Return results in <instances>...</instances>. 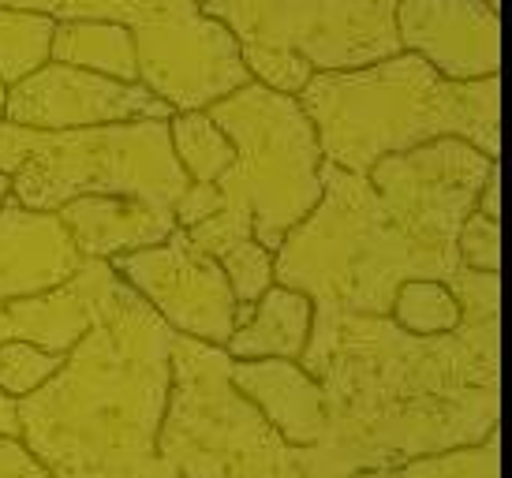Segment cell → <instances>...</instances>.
Returning a JSON list of instances; mask_svg holds the SVG:
<instances>
[{"label": "cell", "instance_id": "1", "mask_svg": "<svg viewBox=\"0 0 512 478\" xmlns=\"http://www.w3.org/2000/svg\"><path fill=\"white\" fill-rule=\"evenodd\" d=\"M449 292L460 325L445 337L314 310L296 363L326 400L322 449L352 471L475 449L501 430V273L460 269Z\"/></svg>", "mask_w": 512, "mask_h": 478}, {"label": "cell", "instance_id": "2", "mask_svg": "<svg viewBox=\"0 0 512 478\" xmlns=\"http://www.w3.org/2000/svg\"><path fill=\"white\" fill-rule=\"evenodd\" d=\"M490 165L460 139L389 154L367 176L322 161V198L273 251V284L314 310L389 318L404 281L449 284L464 269L456 232Z\"/></svg>", "mask_w": 512, "mask_h": 478}, {"label": "cell", "instance_id": "3", "mask_svg": "<svg viewBox=\"0 0 512 478\" xmlns=\"http://www.w3.org/2000/svg\"><path fill=\"white\" fill-rule=\"evenodd\" d=\"M172 329L120 281L53 378L19 400V441L53 478H172L157 456Z\"/></svg>", "mask_w": 512, "mask_h": 478}, {"label": "cell", "instance_id": "4", "mask_svg": "<svg viewBox=\"0 0 512 478\" xmlns=\"http://www.w3.org/2000/svg\"><path fill=\"white\" fill-rule=\"evenodd\" d=\"M322 161L367 176L374 161L460 139L501 161V79L453 83L423 57L393 53L352 71H311L296 94Z\"/></svg>", "mask_w": 512, "mask_h": 478}, {"label": "cell", "instance_id": "5", "mask_svg": "<svg viewBox=\"0 0 512 478\" xmlns=\"http://www.w3.org/2000/svg\"><path fill=\"white\" fill-rule=\"evenodd\" d=\"M206 116L228 135L236 157L214 180L221 210L184 228V236L214 262L243 239L273 254L322 198V154L311 120L292 94L262 83L232 90Z\"/></svg>", "mask_w": 512, "mask_h": 478}, {"label": "cell", "instance_id": "6", "mask_svg": "<svg viewBox=\"0 0 512 478\" xmlns=\"http://www.w3.org/2000/svg\"><path fill=\"white\" fill-rule=\"evenodd\" d=\"M169 404L157 456L172 478H348L352 467L322 445H288L228 378L225 348L172 333Z\"/></svg>", "mask_w": 512, "mask_h": 478}, {"label": "cell", "instance_id": "7", "mask_svg": "<svg viewBox=\"0 0 512 478\" xmlns=\"http://www.w3.org/2000/svg\"><path fill=\"white\" fill-rule=\"evenodd\" d=\"M0 172L27 210H60L83 195H120L172 213L191 183L172 154L169 120L75 131H30L0 120Z\"/></svg>", "mask_w": 512, "mask_h": 478}, {"label": "cell", "instance_id": "8", "mask_svg": "<svg viewBox=\"0 0 512 478\" xmlns=\"http://www.w3.org/2000/svg\"><path fill=\"white\" fill-rule=\"evenodd\" d=\"M109 269L172 333L214 348H225V340L232 337L236 329L232 284L210 254L191 247L184 228H172V236L157 247L120 254L109 262Z\"/></svg>", "mask_w": 512, "mask_h": 478}, {"label": "cell", "instance_id": "9", "mask_svg": "<svg viewBox=\"0 0 512 478\" xmlns=\"http://www.w3.org/2000/svg\"><path fill=\"white\" fill-rule=\"evenodd\" d=\"M172 116L176 109L150 94L143 83H120L68 64H42L8 90L0 120L30 131H75V127L172 120Z\"/></svg>", "mask_w": 512, "mask_h": 478}, {"label": "cell", "instance_id": "10", "mask_svg": "<svg viewBox=\"0 0 512 478\" xmlns=\"http://www.w3.org/2000/svg\"><path fill=\"white\" fill-rule=\"evenodd\" d=\"M397 42L423 57L441 79L471 83L498 75V8L490 0H404Z\"/></svg>", "mask_w": 512, "mask_h": 478}, {"label": "cell", "instance_id": "11", "mask_svg": "<svg viewBox=\"0 0 512 478\" xmlns=\"http://www.w3.org/2000/svg\"><path fill=\"white\" fill-rule=\"evenodd\" d=\"M86 266L53 210H27L12 195L0 206V303L34 299L68 284Z\"/></svg>", "mask_w": 512, "mask_h": 478}, {"label": "cell", "instance_id": "12", "mask_svg": "<svg viewBox=\"0 0 512 478\" xmlns=\"http://www.w3.org/2000/svg\"><path fill=\"white\" fill-rule=\"evenodd\" d=\"M228 378L255 404L288 445H322L326 400L318 381L296 359H232Z\"/></svg>", "mask_w": 512, "mask_h": 478}, {"label": "cell", "instance_id": "13", "mask_svg": "<svg viewBox=\"0 0 512 478\" xmlns=\"http://www.w3.org/2000/svg\"><path fill=\"white\" fill-rule=\"evenodd\" d=\"M72 232L75 247L86 262H113L120 254L146 251L157 247L172 236L176 217L165 210H154L139 198H120V195H83L64 202L53 210Z\"/></svg>", "mask_w": 512, "mask_h": 478}, {"label": "cell", "instance_id": "14", "mask_svg": "<svg viewBox=\"0 0 512 478\" xmlns=\"http://www.w3.org/2000/svg\"><path fill=\"white\" fill-rule=\"evenodd\" d=\"M314 303L303 292L270 284L247 325L225 340L228 359H299L311 337Z\"/></svg>", "mask_w": 512, "mask_h": 478}, {"label": "cell", "instance_id": "15", "mask_svg": "<svg viewBox=\"0 0 512 478\" xmlns=\"http://www.w3.org/2000/svg\"><path fill=\"white\" fill-rule=\"evenodd\" d=\"M49 60L68 64V68L98 71V75L120 79V83H139L135 38L120 23H94V19L64 23V27L53 30Z\"/></svg>", "mask_w": 512, "mask_h": 478}, {"label": "cell", "instance_id": "16", "mask_svg": "<svg viewBox=\"0 0 512 478\" xmlns=\"http://www.w3.org/2000/svg\"><path fill=\"white\" fill-rule=\"evenodd\" d=\"M53 30H57L53 15L0 12V116H4L8 90L49 60Z\"/></svg>", "mask_w": 512, "mask_h": 478}, {"label": "cell", "instance_id": "17", "mask_svg": "<svg viewBox=\"0 0 512 478\" xmlns=\"http://www.w3.org/2000/svg\"><path fill=\"white\" fill-rule=\"evenodd\" d=\"M169 139H172V154L180 161V169L187 172L191 183H214L221 172L232 165V142L221 127L202 113H176L169 120Z\"/></svg>", "mask_w": 512, "mask_h": 478}, {"label": "cell", "instance_id": "18", "mask_svg": "<svg viewBox=\"0 0 512 478\" xmlns=\"http://www.w3.org/2000/svg\"><path fill=\"white\" fill-rule=\"evenodd\" d=\"M389 322L412 337H445L460 325V303L441 281H404L393 296Z\"/></svg>", "mask_w": 512, "mask_h": 478}, {"label": "cell", "instance_id": "19", "mask_svg": "<svg viewBox=\"0 0 512 478\" xmlns=\"http://www.w3.org/2000/svg\"><path fill=\"white\" fill-rule=\"evenodd\" d=\"M348 478H501V430L475 449H453L441 456H423L397 467L356 471Z\"/></svg>", "mask_w": 512, "mask_h": 478}, {"label": "cell", "instance_id": "20", "mask_svg": "<svg viewBox=\"0 0 512 478\" xmlns=\"http://www.w3.org/2000/svg\"><path fill=\"white\" fill-rule=\"evenodd\" d=\"M60 366H64V355L45 352L27 340H4L0 344V393L23 400L34 389H42Z\"/></svg>", "mask_w": 512, "mask_h": 478}, {"label": "cell", "instance_id": "21", "mask_svg": "<svg viewBox=\"0 0 512 478\" xmlns=\"http://www.w3.org/2000/svg\"><path fill=\"white\" fill-rule=\"evenodd\" d=\"M456 254L471 273H501V221L471 210L456 232Z\"/></svg>", "mask_w": 512, "mask_h": 478}, {"label": "cell", "instance_id": "22", "mask_svg": "<svg viewBox=\"0 0 512 478\" xmlns=\"http://www.w3.org/2000/svg\"><path fill=\"white\" fill-rule=\"evenodd\" d=\"M0 478H53V471L19 437H0Z\"/></svg>", "mask_w": 512, "mask_h": 478}, {"label": "cell", "instance_id": "23", "mask_svg": "<svg viewBox=\"0 0 512 478\" xmlns=\"http://www.w3.org/2000/svg\"><path fill=\"white\" fill-rule=\"evenodd\" d=\"M475 213H483L490 221H501V161H494L490 172H486L483 187L475 195Z\"/></svg>", "mask_w": 512, "mask_h": 478}, {"label": "cell", "instance_id": "24", "mask_svg": "<svg viewBox=\"0 0 512 478\" xmlns=\"http://www.w3.org/2000/svg\"><path fill=\"white\" fill-rule=\"evenodd\" d=\"M0 437H19V400L0 393Z\"/></svg>", "mask_w": 512, "mask_h": 478}, {"label": "cell", "instance_id": "25", "mask_svg": "<svg viewBox=\"0 0 512 478\" xmlns=\"http://www.w3.org/2000/svg\"><path fill=\"white\" fill-rule=\"evenodd\" d=\"M8 195H12V180H8V176H4V172H0V206H4V202H8Z\"/></svg>", "mask_w": 512, "mask_h": 478}, {"label": "cell", "instance_id": "26", "mask_svg": "<svg viewBox=\"0 0 512 478\" xmlns=\"http://www.w3.org/2000/svg\"><path fill=\"white\" fill-rule=\"evenodd\" d=\"M4 340H8V333H4V314H0V344H4Z\"/></svg>", "mask_w": 512, "mask_h": 478}]
</instances>
